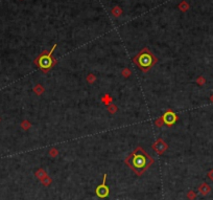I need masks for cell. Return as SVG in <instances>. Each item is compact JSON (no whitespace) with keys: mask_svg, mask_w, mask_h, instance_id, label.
<instances>
[{"mask_svg":"<svg viewBox=\"0 0 213 200\" xmlns=\"http://www.w3.org/2000/svg\"><path fill=\"white\" fill-rule=\"evenodd\" d=\"M208 177L210 179H211V180H213V170H211L210 171V172L208 173Z\"/></svg>","mask_w":213,"mask_h":200,"instance_id":"20","label":"cell"},{"mask_svg":"<svg viewBox=\"0 0 213 200\" xmlns=\"http://www.w3.org/2000/svg\"><path fill=\"white\" fill-rule=\"evenodd\" d=\"M121 75L125 77V78H129V77L131 76V70H129V68H125V69L121 71Z\"/></svg>","mask_w":213,"mask_h":200,"instance_id":"14","label":"cell"},{"mask_svg":"<svg viewBox=\"0 0 213 200\" xmlns=\"http://www.w3.org/2000/svg\"><path fill=\"white\" fill-rule=\"evenodd\" d=\"M34 91L36 92L37 95H41V94L44 92V87H43L42 85L38 84V85H36V87L34 88Z\"/></svg>","mask_w":213,"mask_h":200,"instance_id":"9","label":"cell"},{"mask_svg":"<svg viewBox=\"0 0 213 200\" xmlns=\"http://www.w3.org/2000/svg\"><path fill=\"white\" fill-rule=\"evenodd\" d=\"M210 100H211V102L213 103V94H212V95H211V96H210Z\"/></svg>","mask_w":213,"mask_h":200,"instance_id":"21","label":"cell"},{"mask_svg":"<svg viewBox=\"0 0 213 200\" xmlns=\"http://www.w3.org/2000/svg\"><path fill=\"white\" fill-rule=\"evenodd\" d=\"M125 162L137 176H141L148 168L152 167L155 159L146 153L142 147H137L125 159Z\"/></svg>","mask_w":213,"mask_h":200,"instance_id":"1","label":"cell"},{"mask_svg":"<svg viewBox=\"0 0 213 200\" xmlns=\"http://www.w3.org/2000/svg\"><path fill=\"white\" fill-rule=\"evenodd\" d=\"M41 182L44 187H48V185H50L51 184H52V179H51L49 176H46L43 180H41Z\"/></svg>","mask_w":213,"mask_h":200,"instance_id":"10","label":"cell"},{"mask_svg":"<svg viewBox=\"0 0 213 200\" xmlns=\"http://www.w3.org/2000/svg\"><path fill=\"white\" fill-rule=\"evenodd\" d=\"M56 48H57V44H54L51 49L44 50L43 53H41L36 59H34V63L44 73L50 71L51 69H52V67L54 66V65L57 64V60L54 59L52 57V53H53V50L56 49Z\"/></svg>","mask_w":213,"mask_h":200,"instance_id":"3","label":"cell"},{"mask_svg":"<svg viewBox=\"0 0 213 200\" xmlns=\"http://www.w3.org/2000/svg\"><path fill=\"white\" fill-rule=\"evenodd\" d=\"M162 119H163V123L166 126H168V127H171V126L178 121V115L172 110L169 109V110H167L165 113L163 114Z\"/></svg>","mask_w":213,"mask_h":200,"instance_id":"5","label":"cell"},{"mask_svg":"<svg viewBox=\"0 0 213 200\" xmlns=\"http://www.w3.org/2000/svg\"><path fill=\"white\" fill-rule=\"evenodd\" d=\"M95 80H96V78H95V76H94V75H92V73H90V75H88V77H87V82H88V83H90V84H92V83L95 82Z\"/></svg>","mask_w":213,"mask_h":200,"instance_id":"13","label":"cell"},{"mask_svg":"<svg viewBox=\"0 0 213 200\" xmlns=\"http://www.w3.org/2000/svg\"><path fill=\"white\" fill-rule=\"evenodd\" d=\"M48 154H49V156H51V157H57V154H59V152H57V150L56 149V148H52V149H50V151L48 152Z\"/></svg>","mask_w":213,"mask_h":200,"instance_id":"15","label":"cell"},{"mask_svg":"<svg viewBox=\"0 0 213 200\" xmlns=\"http://www.w3.org/2000/svg\"><path fill=\"white\" fill-rule=\"evenodd\" d=\"M210 191H211V188L207 184H202L200 185V188H198V192L202 194L203 196H206L207 194H209Z\"/></svg>","mask_w":213,"mask_h":200,"instance_id":"7","label":"cell"},{"mask_svg":"<svg viewBox=\"0 0 213 200\" xmlns=\"http://www.w3.org/2000/svg\"><path fill=\"white\" fill-rule=\"evenodd\" d=\"M102 101L105 103L106 105H110L113 100H112V98H111L110 95H109V94H105V95H103L102 98Z\"/></svg>","mask_w":213,"mask_h":200,"instance_id":"11","label":"cell"},{"mask_svg":"<svg viewBox=\"0 0 213 200\" xmlns=\"http://www.w3.org/2000/svg\"><path fill=\"white\" fill-rule=\"evenodd\" d=\"M133 62L141 71L147 72L158 62V58L152 53V50L149 48L144 47L134 57Z\"/></svg>","mask_w":213,"mask_h":200,"instance_id":"2","label":"cell"},{"mask_svg":"<svg viewBox=\"0 0 213 200\" xmlns=\"http://www.w3.org/2000/svg\"><path fill=\"white\" fill-rule=\"evenodd\" d=\"M167 149H168V145L166 144L162 138H158L157 141L154 142V145H152V150H154L155 152H157V154H159V155H162Z\"/></svg>","mask_w":213,"mask_h":200,"instance_id":"6","label":"cell"},{"mask_svg":"<svg viewBox=\"0 0 213 200\" xmlns=\"http://www.w3.org/2000/svg\"><path fill=\"white\" fill-rule=\"evenodd\" d=\"M108 111H109V112H111V113H115L117 111V106H115L114 104L109 105V106H108Z\"/></svg>","mask_w":213,"mask_h":200,"instance_id":"12","label":"cell"},{"mask_svg":"<svg viewBox=\"0 0 213 200\" xmlns=\"http://www.w3.org/2000/svg\"><path fill=\"white\" fill-rule=\"evenodd\" d=\"M187 198L189 200H194L195 199V193L193 191H189L188 194H187Z\"/></svg>","mask_w":213,"mask_h":200,"instance_id":"16","label":"cell"},{"mask_svg":"<svg viewBox=\"0 0 213 200\" xmlns=\"http://www.w3.org/2000/svg\"><path fill=\"white\" fill-rule=\"evenodd\" d=\"M34 175H36V177L39 179L40 181H41V180H43V179L45 178L46 176H48V174L46 173V171H45V170H43V169H39V170H37V171H36V173H34Z\"/></svg>","mask_w":213,"mask_h":200,"instance_id":"8","label":"cell"},{"mask_svg":"<svg viewBox=\"0 0 213 200\" xmlns=\"http://www.w3.org/2000/svg\"><path fill=\"white\" fill-rule=\"evenodd\" d=\"M163 125H164V123H163L162 118H160L159 119H157L156 121V126H158V127H162Z\"/></svg>","mask_w":213,"mask_h":200,"instance_id":"17","label":"cell"},{"mask_svg":"<svg viewBox=\"0 0 213 200\" xmlns=\"http://www.w3.org/2000/svg\"><path fill=\"white\" fill-rule=\"evenodd\" d=\"M197 83H198L200 85H204L205 84V79H204L203 77H200V78L197 80Z\"/></svg>","mask_w":213,"mask_h":200,"instance_id":"18","label":"cell"},{"mask_svg":"<svg viewBox=\"0 0 213 200\" xmlns=\"http://www.w3.org/2000/svg\"><path fill=\"white\" fill-rule=\"evenodd\" d=\"M30 127V124L28 122H24V123H22V128H24L25 130L28 129V128Z\"/></svg>","mask_w":213,"mask_h":200,"instance_id":"19","label":"cell"},{"mask_svg":"<svg viewBox=\"0 0 213 200\" xmlns=\"http://www.w3.org/2000/svg\"><path fill=\"white\" fill-rule=\"evenodd\" d=\"M106 174L103 175V179H102V184H99L98 187L95 188V193L96 196L99 197V198H106L109 195H110V190H109L108 185L106 184Z\"/></svg>","mask_w":213,"mask_h":200,"instance_id":"4","label":"cell"}]
</instances>
